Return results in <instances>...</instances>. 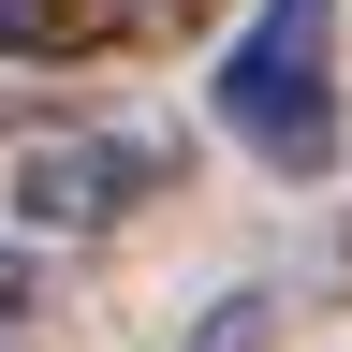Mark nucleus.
<instances>
[{
    "label": "nucleus",
    "instance_id": "f257e3e1",
    "mask_svg": "<svg viewBox=\"0 0 352 352\" xmlns=\"http://www.w3.org/2000/svg\"><path fill=\"white\" fill-rule=\"evenodd\" d=\"M220 132L279 176L338 162V0H264V15L220 44Z\"/></svg>",
    "mask_w": 352,
    "mask_h": 352
},
{
    "label": "nucleus",
    "instance_id": "f03ea898",
    "mask_svg": "<svg viewBox=\"0 0 352 352\" xmlns=\"http://www.w3.org/2000/svg\"><path fill=\"white\" fill-rule=\"evenodd\" d=\"M176 162L147 147V132H44V147L15 162V220L30 235H118L132 206H162Z\"/></svg>",
    "mask_w": 352,
    "mask_h": 352
},
{
    "label": "nucleus",
    "instance_id": "7ed1b4c3",
    "mask_svg": "<svg viewBox=\"0 0 352 352\" xmlns=\"http://www.w3.org/2000/svg\"><path fill=\"white\" fill-rule=\"evenodd\" d=\"M206 0H0V44L15 59H103V44H147V30H191Z\"/></svg>",
    "mask_w": 352,
    "mask_h": 352
},
{
    "label": "nucleus",
    "instance_id": "20e7f679",
    "mask_svg": "<svg viewBox=\"0 0 352 352\" xmlns=\"http://www.w3.org/2000/svg\"><path fill=\"white\" fill-rule=\"evenodd\" d=\"M264 338H279V279H235V294L191 323V352H264Z\"/></svg>",
    "mask_w": 352,
    "mask_h": 352
},
{
    "label": "nucleus",
    "instance_id": "39448f33",
    "mask_svg": "<svg viewBox=\"0 0 352 352\" xmlns=\"http://www.w3.org/2000/svg\"><path fill=\"white\" fill-rule=\"evenodd\" d=\"M44 323V264H30V235H0V352H15Z\"/></svg>",
    "mask_w": 352,
    "mask_h": 352
}]
</instances>
